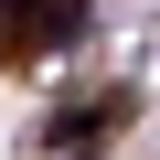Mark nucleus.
I'll return each instance as SVG.
<instances>
[{
  "instance_id": "f257e3e1",
  "label": "nucleus",
  "mask_w": 160,
  "mask_h": 160,
  "mask_svg": "<svg viewBox=\"0 0 160 160\" xmlns=\"http://www.w3.org/2000/svg\"><path fill=\"white\" fill-rule=\"evenodd\" d=\"M75 32H86L75 0H22V11H0V53H64Z\"/></svg>"
},
{
  "instance_id": "f03ea898",
  "label": "nucleus",
  "mask_w": 160,
  "mask_h": 160,
  "mask_svg": "<svg viewBox=\"0 0 160 160\" xmlns=\"http://www.w3.org/2000/svg\"><path fill=\"white\" fill-rule=\"evenodd\" d=\"M118 118H128V96H75V107H53L43 139H53V149H86V139H107Z\"/></svg>"
}]
</instances>
